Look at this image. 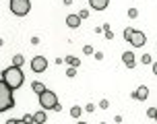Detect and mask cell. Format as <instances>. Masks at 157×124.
Returning <instances> with one entry per match:
<instances>
[{
	"label": "cell",
	"mask_w": 157,
	"mask_h": 124,
	"mask_svg": "<svg viewBox=\"0 0 157 124\" xmlns=\"http://www.w3.org/2000/svg\"><path fill=\"white\" fill-rule=\"evenodd\" d=\"M15 108V95H13V89L0 79V114L6 112V110Z\"/></svg>",
	"instance_id": "7a4b0ae2"
},
{
	"label": "cell",
	"mask_w": 157,
	"mask_h": 124,
	"mask_svg": "<svg viewBox=\"0 0 157 124\" xmlns=\"http://www.w3.org/2000/svg\"><path fill=\"white\" fill-rule=\"evenodd\" d=\"M46 68H48V60L44 58V56H35V58H31V70L33 72H44Z\"/></svg>",
	"instance_id": "5b68a950"
},
{
	"label": "cell",
	"mask_w": 157,
	"mask_h": 124,
	"mask_svg": "<svg viewBox=\"0 0 157 124\" xmlns=\"http://www.w3.org/2000/svg\"><path fill=\"white\" fill-rule=\"evenodd\" d=\"M128 17H130V19H136V17H139V10H136V8H128Z\"/></svg>",
	"instance_id": "ac0fdd59"
},
{
	"label": "cell",
	"mask_w": 157,
	"mask_h": 124,
	"mask_svg": "<svg viewBox=\"0 0 157 124\" xmlns=\"http://www.w3.org/2000/svg\"><path fill=\"white\" fill-rule=\"evenodd\" d=\"M6 124H17V120H15V118H10V120H6Z\"/></svg>",
	"instance_id": "f1b7e54d"
},
{
	"label": "cell",
	"mask_w": 157,
	"mask_h": 124,
	"mask_svg": "<svg viewBox=\"0 0 157 124\" xmlns=\"http://www.w3.org/2000/svg\"><path fill=\"white\" fill-rule=\"evenodd\" d=\"M145 41H147V35H145L143 31H134V33H132V37H130V44H132L134 48L145 46Z\"/></svg>",
	"instance_id": "8992f818"
},
{
	"label": "cell",
	"mask_w": 157,
	"mask_h": 124,
	"mask_svg": "<svg viewBox=\"0 0 157 124\" xmlns=\"http://www.w3.org/2000/svg\"><path fill=\"white\" fill-rule=\"evenodd\" d=\"M99 108H101V110H108V108H110V101H108V99H101V101H99Z\"/></svg>",
	"instance_id": "44dd1931"
},
{
	"label": "cell",
	"mask_w": 157,
	"mask_h": 124,
	"mask_svg": "<svg viewBox=\"0 0 157 124\" xmlns=\"http://www.w3.org/2000/svg\"><path fill=\"white\" fill-rule=\"evenodd\" d=\"M66 25H68L71 29H77L78 25H81V17L78 15H68L66 17Z\"/></svg>",
	"instance_id": "30bf717a"
},
{
	"label": "cell",
	"mask_w": 157,
	"mask_h": 124,
	"mask_svg": "<svg viewBox=\"0 0 157 124\" xmlns=\"http://www.w3.org/2000/svg\"><path fill=\"white\" fill-rule=\"evenodd\" d=\"M66 77H77V68H72V66H71V68H68V70H66Z\"/></svg>",
	"instance_id": "ffe728a7"
},
{
	"label": "cell",
	"mask_w": 157,
	"mask_h": 124,
	"mask_svg": "<svg viewBox=\"0 0 157 124\" xmlns=\"http://www.w3.org/2000/svg\"><path fill=\"white\" fill-rule=\"evenodd\" d=\"M0 46H4V41H2V39H0Z\"/></svg>",
	"instance_id": "d6a6232c"
},
{
	"label": "cell",
	"mask_w": 157,
	"mask_h": 124,
	"mask_svg": "<svg viewBox=\"0 0 157 124\" xmlns=\"http://www.w3.org/2000/svg\"><path fill=\"white\" fill-rule=\"evenodd\" d=\"M132 33H134V29H130V27H126V29H124V39H126V41H130Z\"/></svg>",
	"instance_id": "e0dca14e"
},
{
	"label": "cell",
	"mask_w": 157,
	"mask_h": 124,
	"mask_svg": "<svg viewBox=\"0 0 157 124\" xmlns=\"http://www.w3.org/2000/svg\"><path fill=\"white\" fill-rule=\"evenodd\" d=\"M153 75L157 77V62H153Z\"/></svg>",
	"instance_id": "83f0119b"
},
{
	"label": "cell",
	"mask_w": 157,
	"mask_h": 124,
	"mask_svg": "<svg viewBox=\"0 0 157 124\" xmlns=\"http://www.w3.org/2000/svg\"><path fill=\"white\" fill-rule=\"evenodd\" d=\"M39 106H41L44 110H56V106H58L56 93L50 91V89H46L44 93H39Z\"/></svg>",
	"instance_id": "3957f363"
},
{
	"label": "cell",
	"mask_w": 157,
	"mask_h": 124,
	"mask_svg": "<svg viewBox=\"0 0 157 124\" xmlns=\"http://www.w3.org/2000/svg\"><path fill=\"white\" fill-rule=\"evenodd\" d=\"M155 114H157V108H149L147 110V116L149 118H155Z\"/></svg>",
	"instance_id": "7402d4cb"
},
{
	"label": "cell",
	"mask_w": 157,
	"mask_h": 124,
	"mask_svg": "<svg viewBox=\"0 0 157 124\" xmlns=\"http://www.w3.org/2000/svg\"><path fill=\"white\" fill-rule=\"evenodd\" d=\"M101 27H103V33H105V39H114V31H112L110 25L105 23V25H101Z\"/></svg>",
	"instance_id": "5bb4252c"
},
{
	"label": "cell",
	"mask_w": 157,
	"mask_h": 124,
	"mask_svg": "<svg viewBox=\"0 0 157 124\" xmlns=\"http://www.w3.org/2000/svg\"><path fill=\"white\" fill-rule=\"evenodd\" d=\"M81 112H83V108L75 106V108H71V116H72V118H78V116H81Z\"/></svg>",
	"instance_id": "2e32d148"
},
{
	"label": "cell",
	"mask_w": 157,
	"mask_h": 124,
	"mask_svg": "<svg viewBox=\"0 0 157 124\" xmlns=\"http://www.w3.org/2000/svg\"><path fill=\"white\" fill-rule=\"evenodd\" d=\"M85 110H87V112H95V106H93V103H87Z\"/></svg>",
	"instance_id": "484cf974"
},
{
	"label": "cell",
	"mask_w": 157,
	"mask_h": 124,
	"mask_svg": "<svg viewBox=\"0 0 157 124\" xmlns=\"http://www.w3.org/2000/svg\"><path fill=\"white\" fill-rule=\"evenodd\" d=\"M2 81L15 91V89H19V87L25 83V75L19 66H8V68L2 70Z\"/></svg>",
	"instance_id": "6da1fadb"
},
{
	"label": "cell",
	"mask_w": 157,
	"mask_h": 124,
	"mask_svg": "<svg viewBox=\"0 0 157 124\" xmlns=\"http://www.w3.org/2000/svg\"><path fill=\"white\" fill-rule=\"evenodd\" d=\"M78 17H81V21L87 19V17H89V10H78Z\"/></svg>",
	"instance_id": "d4e9b609"
},
{
	"label": "cell",
	"mask_w": 157,
	"mask_h": 124,
	"mask_svg": "<svg viewBox=\"0 0 157 124\" xmlns=\"http://www.w3.org/2000/svg\"><path fill=\"white\" fill-rule=\"evenodd\" d=\"M31 89L39 95V93H44V91H46V85H44V83H39V81H33V83H31Z\"/></svg>",
	"instance_id": "4fadbf2b"
},
{
	"label": "cell",
	"mask_w": 157,
	"mask_h": 124,
	"mask_svg": "<svg viewBox=\"0 0 157 124\" xmlns=\"http://www.w3.org/2000/svg\"><path fill=\"white\" fill-rule=\"evenodd\" d=\"M64 4H66V6H71V4H72V0H64Z\"/></svg>",
	"instance_id": "f546056e"
},
{
	"label": "cell",
	"mask_w": 157,
	"mask_h": 124,
	"mask_svg": "<svg viewBox=\"0 0 157 124\" xmlns=\"http://www.w3.org/2000/svg\"><path fill=\"white\" fill-rule=\"evenodd\" d=\"M31 10V2L29 0H10V13L17 17H25Z\"/></svg>",
	"instance_id": "277c9868"
},
{
	"label": "cell",
	"mask_w": 157,
	"mask_h": 124,
	"mask_svg": "<svg viewBox=\"0 0 157 124\" xmlns=\"http://www.w3.org/2000/svg\"><path fill=\"white\" fill-rule=\"evenodd\" d=\"M33 122L35 124H46V112H44V110L35 112V114H33Z\"/></svg>",
	"instance_id": "8fae6325"
},
{
	"label": "cell",
	"mask_w": 157,
	"mask_h": 124,
	"mask_svg": "<svg viewBox=\"0 0 157 124\" xmlns=\"http://www.w3.org/2000/svg\"><path fill=\"white\" fill-rule=\"evenodd\" d=\"M83 54H87V56L93 54V48H91V46H85V48H83Z\"/></svg>",
	"instance_id": "cb8c5ba5"
},
{
	"label": "cell",
	"mask_w": 157,
	"mask_h": 124,
	"mask_svg": "<svg viewBox=\"0 0 157 124\" xmlns=\"http://www.w3.org/2000/svg\"><path fill=\"white\" fill-rule=\"evenodd\" d=\"M141 62H143V64H151V56L149 54H143L141 56Z\"/></svg>",
	"instance_id": "d6986e66"
},
{
	"label": "cell",
	"mask_w": 157,
	"mask_h": 124,
	"mask_svg": "<svg viewBox=\"0 0 157 124\" xmlns=\"http://www.w3.org/2000/svg\"><path fill=\"white\" fill-rule=\"evenodd\" d=\"M17 124H27V122H25L23 118H21V120H17Z\"/></svg>",
	"instance_id": "4dcf8cb0"
},
{
	"label": "cell",
	"mask_w": 157,
	"mask_h": 124,
	"mask_svg": "<svg viewBox=\"0 0 157 124\" xmlns=\"http://www.w3.org/2000/svg\"><path fill=\"white\" fill-rule=\"evenodd\" d=\"M95 60H103V52H95Z\"/></svg>",
	"instance_id": "4316f807"
},
{
	"label": "cell",
	"mask_w": 157,
	"mask_h": 124,
	"mask_svg": "<svg viewBox=\"0 0 157 124\" xmlns=\"http://www.w3.org/2000/svg\"><path fill=\"white\" fill-rule=\"evenodd\" d=\"M108 4H110V0H89V6L95 10H105Z\"/></svg>",
	"instance_id": "52a82bcc"
},
{
	"label": "cell",
	"mask_w": 157,
	"mask_h": 124,
	"mask_svg": "<svg viewBox=\"0 0 157 124\" xmlns=\"http://www.w3.org/2000/svg\"><path fill=\"white\" fill-rule=\"evenodd\" d=\"M132 97H134V99H147V97H149V89H147V87H145V85H141V87H139V89H136V91H134L132 93Z\"/></svg>",
	"instance_id": "ba28073f"
},
{
	"label": "cell",
	"mask_w": 157,
	"mask_h": 124,
	"mask_svg": "<svg viewBox=\"0 0 157 124\" xmlns=\"http://www.w3.org/2000/svg\"><path fill=\"white\" fill-rule=\"evenodd\" d=\"M77 124H87V122H81V120H78V122H77Z\"/></svg>",
	"instance_id": "1f68e13d"
},
{
	"label": "cell",
	"mask_w": 157,
	"mask_h": 124,
	"mask_svg": "<svg viewBox=\"0 0 157 124\" xmlns=\"http://www.w3.org/2000/svg\"><path fill=\"white\" fill-rule=\"evenodd\" d=\"M64 62H66L68 66H72V68H78V66H81V60H78L77 56H66V58H64Z\"/></svg>",
	"instance_id": "7c38bea8"
},
{
	"label": "cell",
	"mask_w": 157,
	"mask_h": 124,
	"mask_svg": "<svg viewBox=\"0 0 157 124\" xmlns=\"http://www.w3.org/2000/svg\"><path fill=\"white\" fill-rule=\"evenodd\" d=\"M23 120H25L27 124H33V116H31V114H25V116H23Z\"/></svg>",
	"instance_id": "603a6c76"
},
{
	"label": "cell",
	"mask_w": 157,
	"mask_h": 124,
	"mask_svg": "<svg viewBox=\"0 0 157 124\" xmlns=\"http://www.w3.org/2000/svg\"><path fill=\"white\" fill-rule=\"evenodd\" d=\"M122 62H124L128 68H134V64H136V60H134V54H132V52H124V54H122Z\"/></svg>",
	"instance_id": "9c48e42d"
},
{
	"label": "cell",
	"mask_w": 157,
	"mask_h": 124,
	"mask_svg": "<svg viewBox=\"0 0 157 124\" xmlns=\"http://www.w3.org/2000/svg\"><path fill=\"white\" fill-rule=\"evenodd\" d=\"M23 62H25V58L21 54H17L15 58H13V66H19V68H21V66H23Z\"/></svg>",
	"instance_id": "9a60e30c"
},
{
	"label": "cell",
	"mask_w": 157,
	"mask_h": 124,
	"mask_svg": "<svg viewBox=\"0 0 157 124\" xmlns=\"http://www.w3.org/2000/svg\"><path fill=\"white\" fill-rule=\"evenodd\" d=\"M155 120H157V114H155Z\"/></svg>",
	"instance_id": "836d02e7"
}]
</instances>
